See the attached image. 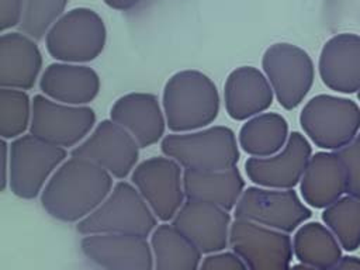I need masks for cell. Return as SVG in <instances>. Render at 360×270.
<instances>
[{"mask_svg":"<svg viewBox=\"0 0 360 270\" xmlns=\"http://www.w3.org/2000/svg\"><path fill=\"white\" fill-rule=\"evenodd\" d=\"M112 176L96 163L72 156L46 181L41 193L44 210L55 219L79 222L111 193Z\"/></svg>","mask_w":360,"mask_h":270,"instance_id":"obj_1","label":"cell"},{"mask_svg":"<svg viewBox=\"0 0 360 270\" xmlns=\"http://www.w3.org/2000/svg\"><path fill=\"white\" fill-rule=\"evenodd\" d=\"M219 111L214 82L198 70L174 73L163 89V112L173 132L197 131L210 125Z\"/></svg>","mask_w":360,"mask_h":270,"instance_id":"obj_2","label":"cell"},{"mask_svg":"<svg viewBox=\"0 0 360 270\" xmlns=\"http://www.w3.org/2000/svg\"><path fill=\"white\" fill-rule=\"evenodd\" d=\"M160 149L187 170H228L236 167L239 160L235 134L222 125L166 135Z\"/></svg>","mask_w":360,"mask_h":270,"instance_id":"obj_3","label":"cell"},{"mask_svg":"<svg viewBox=\"0 0 360 270\" xmlns=\"http://www.w3.org/2000/svg\"><path fill=\"white\" fill-rule=\"evenodd\" d=\"M156 224V215L136 187L120 181L90 215L77 222L76 229L84 236L122 233L146 238L155 231Z\"/></svg>","mask_w":360,"mask_h":270,"instance_id":"obj_4","label":"cell"},{"mask_svg":"<svg viewBox=\"0 0 360 270\" xmlns=\"http://www.w3.org/2000/svg\"><path fill=\"white\" fill-rule=\"evenodd\" d=\"M107 31L103 18L93 10L77 7L65 13L48 31L46 51L60 62L94 60L104 49Z\"/></svg>","mask_w":360,"mask_h":270,"instance_id":"obj_5","label":"cell"},{"mask_svg":"<svg viewBox=\"0 0 360 270\" xmlns=\"http://www.w3.org/2000/svg\"><path fill=\"white\" fill-rule=\"evenodd\" d=\"M300 124L318 148L336 150L360 132V107L350 98L318 94L304 105Z\"/></svg>","mask_w":360,"mask_h":270,"instance_id":"obj_6","label":"cell"},{"mask_svg":"<svg viewBox=\"0 0 360 270\" xmlns=\"http://www.w3.org/2000/svg\"><path fill=\"white\" fill-rule=\"evenodd\" d=\"M66 149L24 134L8 148V184L11 191L25 200L35 198L51 174L65 162Z\"/></svg>","mask_w":360,"mask_h":270,"instance_id":"obj_7","label":"cell"},{"mask_svg":"<svg viewBox=\"0 0 360 270\" xmlns=\"http://www.w3.org/2000/svg\"><path fill=\"white\" fill-rule=\"evenodd\" d=\"M262 66L277 101L285 110L298 107L312 87L315 75L312 59L297 45L288 42L270 45L263 53Z\"/></svg>","mask_w":360,"mask_h":270,"instance_id":"obj_8","label":"cell"},{"mask_svg":"<svg viewBox=\"0 0 360 270\" xmlns=\"http://www.w3.org/2000/svg\"><path fill=\"white\" fill-rule=\"evenodd\" d=\"M229 245L248 270H291L292 240L287 232L235 218Z\"/></svg>","mask_w":360,"mask_h":270,"instance_id":"obj_9","label":"cell"},{"mask_svg":"<svg viewBox=\"0 0 360 270\" xmlns=\"http://www.w3.org/2000/svg\"><path fill=\"white\" fill-rule=\"evenodd\" d=\"M233 214L235 218L290 233L309 219L312 212L292 188L278 190L256 186L245 188Z\"/></svg>","mask_w":360,"mask_h":270,"instance_id":"obj_10","label":"cell"},{"mask_svg":"<svg viewBox=\"0 0 360 270\" xmlns=\"http://www.w3.org/2000/svg\"><path fill=\"white\" fill-rule=\"evenodd\" d=\"M96 114L87 105H70L46 96L37 94L32 100L30 134L59 148L76 146L91 131Z\"/></svg>","mask_w":360,"mask_h":270,"instance_id":"obj_11","label":"cell"},{"mask_svg":"<svg viewBox=\"0 0 360 270\" xmlns=\"http://www.w3.org/2000/svg\"><path fill=\"white\" fill-rule=\"evenodd\" d=\"M132 184L160 221H172L184 204L181 166L172 158L143 160L132 172Z\"/></svg>","mask_w":360,"mask_h":270,"instance_id":"obj_12","label":"cell"},{"mask_svg":"<svg viewBox=\"0 0 360 270\" xmlns=\"http://www.w3.org/2000/svg\"><path fill=\"white\" fill-rule=\"evenodd\" d=\"M72 156L87 159L107 170L112 177L124 179L138 160L139 145L122 127L112 120H104L90 136L75 146Z\"/></svg>","mask_w":360,"mask_h":270,"instance_id":"obj_13","label":"cell"},{"mask_svg":"<svg viewBox=\"0 0 360 270\" xmlns=\"http://www.w3.org/2000/svg\"><path fill=\"white\" fill-rule=\"evenodd\" d=\"M312 149L301 132H291L285 146L267 158H249L245 170L250 181L266 188L290 190L302 179Z\"/></svg>","mask_w":360,"mask_h":270,"instance_id":"obj_14","label":"cell"},{"mask_svg":"<svg viewBox=\"0 0 360 270\" xmlns=\"http://www.w3.org/2000/svg\"><path fill=\"white\" fill-rule=\"evenodd\" d=\"M82 252L104 270H153L152 246L143 236L122 233L86 235Z\"/></svg>","mask_w":360,"mask_h":270,"instance_id":"obj_15","label":"cell"},{"mask_svg":"<svg viewBox=\"0 0 360 270\" xmlns=\"http://www.w3.org/2000/svg\"><path fill=\"white\" fill-rule=\"evenodd\" d=\"M172 225L193 242L201 253L222 252L229 243L231 215L226 210L204 201L187 200Z\"/></svg>","mask_w":360,"mask_h":270,"instance_id":"obj_16","label":"cell"},{"mask_svg":"<svg viewBox=\"0 0 360 270\" xmlns=\"http://www.w3.org/2000/svg\"><path fill=\"white\" fill-rule=\"evenodd\" d=\"M319 75L326 87L352 94L360 90V35L343 32L325 42L319 55Z\"/></svg>","mask_w":360,"mask_h":270,"instance_id":"obj_17","label":"cell"},{"mask_svg":"<svg viewBox=\"0 0 360 270\" xmlns=\"http://www.w3.org/2000/svg\"><path fill=\"white\" fill-rule=\"evenodd\" d=\"M110 117L134 136L139 148L156 143L165 134L166 117L158 97L150 93H128L120 97L111 107Z\"/></svg>","mask_w":360,"mask_h":270,"instance_id":"obj_18","label":"cell"},{"mask_svg":"<svg viewBox=\"0 0 360 270\" xmlns=\"http://www.w3.org/2000/svg\"><path fill=\"white\" fill-rule=\"evenodd\" d=\"M274 91L266 75L253 66H240L229 73L224 87L225 108L235 121L249 120L266 111Z\"/></svg>","mask_w":360,"mask_h":270,"instance_id":"obj_19","label":"cell"},{"mask_svg":"<svg viewBox=\"0 0 360 270\" xmlns=\"http://www.w3.org/2000/svg\"><path fill=\"white\" fill-rule=\"evenodd\" d=\"M42 68V55L32 38L21 32H3L0 38V86L30 90Z\"/></svg>","mask_w":360,"mask_h":270,"instance_id":"obj_20","label":"cell"},{"mask_svg":"<svg viewBox=\"0 0 360 270\" xmlns=\"http://www.w3.org/2000/svg\"><path fill=\"white\" fill-rule=\"evenodd\" d=\"M39 87L51 100L70 105H84L98 94L100 77L89 66L56 62L45 69Z\"/></svg>","mask_w":360,"mask_h":270,"instance_id":"obj_21","label":"cell"},{"mask_svg":"<svg viewBox=\"0 0 360 270\" xmlns=\"http://www.w3.org/2000/svg\"><path fill=\"white\" fill-rule=\"evenodd\" d=\"M300 190L304 201L314 208H326L346 194L345 167L333 150L311 156Z\"/></svg>","mask_w":360,"mask_h":270,"instance_id":"obj_22","label":"cell"},{"mask_svg":"<svg viewBox=\"0 0 360 270\" xmlns=\"http://www.w3.org/2000/svg\"><path fill=\"white\" fill-rule=\"evenodd\" d=\"M183 186L187 200L211 202L226 211L235 208L245 191V180L236 167L217 172L184 169Z\"/></svg>","mask_w":360,"mask_h":270,"instance_id":"obj_23","label":"cell"},{"mask_svg":"<svg viewBox=\"0 0 360 270\" xmlns=\"http://www.w3.org/2000/svg\"><path fill=\"white\" fill-rule=\"evenodd\" d=\"M153 270H198L201 250L172 224L155 228L150 238Z\"/></svg>","mask_w":360,"mask_h":270,"instance_id":"obj_24","label":"cell"},{"mask_svg":"<svg viewBox=\"0 0 360 270\" xmlns=\"http://www.w3.org/2000/svg\"><path fill=\"white\" fill-rule=\"evenodd\" d=\"M292 249L300 263L318 270H330L342 259L339 240L319 222L301 225L292 238Z\"/></svg>","mask_w":360,"mask_h":270,"instance_id":"obj_25","label":"cell"},{"mask_svg":"<svg viewBox=\"0 0 360 270\" xmlns=\"http://www.w3.org/2000/svg\"><path fill=\"white\" fill-rule=\"evenodd\" d=\"M288 136V124L283 115L262 112L242 125L239 145L252 158H267L280 152Z\"/></svg>","mask_w":360,"mask_h":270,"instance_id":"obj_26","label":"cell"},{"mask_svg":"<svg viewBox=\"0 0 360 270\" xmlns=\"http://www.w3.org/2000/svg\"><path fill=\"white\" fill-rule=\"evenodd\" d=\"M322 221L339 240L342 249L353 252L360 246V198L343 195L322 212Z\"/></svg>","mask_w":360,"mask_h":270,"instance_id":"obj_27","label":"cell"},{"mask_svg":"<svg viewBox=\"0 0 360 270\" xmlns=\"http://www.w3.org/2000/svg\"><path fill=\"white\" fill-rule=\"evenodd\" d=\"M32 103L24 90L1 87L0 90V135L3 139L24 135L31 125Z\"/></svg>","mask_w":360,"mask_h":270,"instance_id":"obj_28","label":"cell"},{"mask_svg":"<svg viewBox=\"0 0 360 270\" xmlns=\"http://www.w3.org/2000/svg\"><path fill=\"white\" fill-rule=\"evenodd\" d=\"M69 0H25L20 30L39 41L51 30V27L63 15Z\"/></svg>","mask_w":360,"mask_h":270,"instance_id":"obj_29","label":"cell"},{"mask_svg":"<svg viewBox=\"0 0 360 270\" xmlns=\"http://www.w3.org/2000/svg\"><path fill=\"white\" fill-rule=\"evenodd\" d=\"M346 173V194L360 198V132L345 146L333 150Z\"/></svg>","mask_w":360,"mask_h":270,"instance_id":"obj_30","label":"cell"},{"mask_svg":"<svg viewBox=\"0 0 360 270\" xmlns=\"http://www.w3.org/2000/svg\"><path fill=\"white\" fill-rule=\"evenodd\" d=\"M198 270H248V267L235 252H217L204 257Z\"/></svg>","mask_w":360,"mask_h":270,"instance_id":"obj_31","label":"cell"},{"mask_svg":"<svg viewBox=\"0 0 360 270\" xmlns=\"http://www.w3.org/2000/svg\"><path fill=\"white\" fill-rule=\"evenodd\" d=\"M24 3L25 0H0V28L3 32L20 25Z\"/></svg>","mask_w":360,"mask_h":270,"instance_id":"obj_32","label":"cell"},{"mask_svg":"<svg viewBox=\"0 0 360 270\" xmlns=\"http://www.w3.org/2000/svg\"><path fill=\"white\" fill-rule=\"evenodd\" d=\"M330 270H360V257L342 256V259Z\"/></svg>","mask_w":360,"mask_h":270,"instance_id":"obj_33","label":"cell"},{"mask_svg":"<svg viewBox=\"0 0 360 270\" xmlns=\"http://www.w3.org/2000/svg\"><path fill=\"white\" fill-rule=\"evenodd\" d=\"M142 0H104V3L114 8V10H121V11H125V10H131L134 7H136Z\"/></svg>","mask_w":360,"mask_h":270,"instance_id":"obj_34","label":"cell"},{"mask_svg":"<svg viewBox=\"0 0 360 270\" xmlns=\"http://www.w3.org/2000/svg\"><path fill=\"white\" fill-rule=\"evenodd\" d=\"M291 270H318V269H315V267H311V266H307V264H302V263H300V264H294V266L291 267Z\"/></svg>","mask_w":360,"mask_h":270,"instance_id":"obj_35","label":"cell"},{"mask_svg":"<svg viewBox=\"0 0 360 270\" xmlns=\"http://www.w3.org/2000/svg\"><path fill=\"white\" fill-rule=\"evenodd\" d=\"M357 98H359V100H360V90H359V91H357Z\"/></svg>","mask_w":360,"mask_h":270,"instance_id":"obj_36","label":"cell"}]
</instances>
